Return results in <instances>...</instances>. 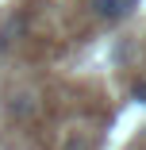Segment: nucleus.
Listing matches in <instances>:
<instances>
[{
  "label": "nucleus",
  "instance_id": "nucleus-1",
  "mask_svg": "<svg viewBox=\"0 0 146 150\" xmlns=\"http://www.w3.org/2000/svg\"><path fill=\"white\" fill-rule=\"evenodd\" d=\"M89 8L96 19H108V23H119L127 19L135 8H138V0H89Z\"/></svg>",
  "mask_w": 146,
  "mask_h": 150
},
{
  "label": "nucleus",
  "instance_id": "nucleus-2",
  "mask_svg": "<svg viewBox=\"0 0 146 150\" xmlns=\"http://www.w3.org/2000/svg\"><path fill=\"white\" fill-rule=\"evenodd\" d=\"M131 96H135V100H142V104H146V81H135V85H131Z\"/></svg>",
  "mask_w": 146,
  "mask_h": 150
}]
</instances>
